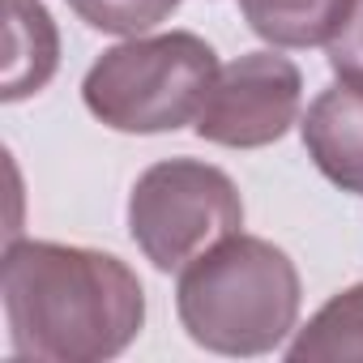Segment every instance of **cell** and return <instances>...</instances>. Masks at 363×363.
<instances>
[{
    "mask_svg": "<svg viewBox=\"0 0 363 363\" xmlns=\"http://www.w3.org/2000/svg\"><path fill=\"white\" fill-rule=\"evenodd\" d=\"M5 82L0 99L22 103L60 69V35L43 0H5Z\"/></svg>",
    "mask_w": 363,
    "mask_h": 363,
    "instance_id": "7",
    "label": "cell"
},
{
    "mask_svg": "<svg viewBox=\"0 0 363 363\" xmlns=\"http://www.w3.org/2000/svg\"><path fill=\"white\" fill-rule=\"evenodd\" d=\"M214 77L218 56L201 35H137L107 48L90 65L82 82V103L99 124L116 133L154 137L193 124Z\"/></svg>",
    "mask_w": 363,
    "mask_h": 363,
    "instance_id": "3",
    "label": "cell"
},
{
    "mask_svg": "<svg viewBox=\"0 0 363 363\" xmlns=\"http://www.w3.org/2000/svg\"><path fill=\"white\" fill-rule=\"evenodd\" d=\"M299 269L295 261L261 235H227L179 269L175 312L184 333L231 359H252L278 350L299 320Z\"/></svg>",
    "mask_w": 363,
    "mask_h": 363,
    "instance_id": "2",
    "label": "cell"
},
{
    "mask_svg": "<svg viewBox=\"0 0 363 363\" xmlns=\"http://www.w3.org/2000/svg\"><path fill=\"white\" fill-rule=\"evenodd\" d=\"M303 103V73L278 52H248L218 69L193 128L210 145L261 150L291 133Z\"/></svg>",
    "mask_w": 363,
    "mask_h": 363,
    "instance_id": "5",
    "label": "cell"
},
{
    "mask_svg": "<svg viewBox=\"0 0 363 363\" xmlns=\"http://www.w3.org/2000/svg\"><path fill=\"white\" fill-rule=\"evenodd\" d=\"M69 5L90 30H103L116 39H137V35H150L154 26H162L179 9V0H69Z\"/></svg>",
    "mask_w": 363,
    "mask_h": 363,
    "instance_id": "10",
    "label": "cell"
},
{
    "mask_svg": "<svg viewBox=\"0 0 363 363\" xmlns=\"http://www.w3.org/2000/svg\"><path fill=\"white\" fill-rule=\"evenodd\" d=\"M325 56H329V69H333V77L342 86L363 90V0H354V5H350L346 22L325 43Z\"/></svg>",
    "mask_w": 363,
    "mask_h": 363,
    "instance_id": "11",
    "label": "cell"
},
{
    "mask_svg": "<svg viewBox=\"0 0 363 363\" xmlns=\"http://www.w3.org/2000/svg\"><path fill=\"white\" fill-rule=\"evenodd\" d=\"M303 150L333 189L363 197V90L329 86L299 120Z\"/></svg>",
    "mask_w": 363,
    "mask_h": 363,
    "instance_id": "6",
    "label": "cell"
},
{
    "mask_svg": "<svg viewBox=\"0 0 363 363\" xmlns=\"http://www.w3.org/2000/svg\"><path fill=\"white\" fill-rule=\"evenodd\" d=\"M9 346L35 363H103L145 325L141 278L111 252L52 240H9L0 261Z\"/></svg>",
    "mask_w": 363,
    "mask_h": 363,
    "instance_id": "1",
    "label": "cell"
},
{
    "mask_svg": "<svg viewBox=\"0 0 363 363\" xmlns=\"http://www.w3.org/2000/svg\"><path fill=\"white\" fill-rule=\"evenodd\" d=\"M291 363H363V282L337 291L286 346Z\"/></svg>",
    "mask_w": 363,
    "mask_h": 363,
    "instance_id": "9",
    "label": "cell"
},
{
    "mask_svg": "<svg viewBox=\"0 0 363 363\" xmlns=\"http://www.w3.org/2000/svg\"><path fill=\"white\" fill-rule=\"evenodd\" d=\"M235 231H244V197L214 162L162 158L128 193V235L158 274H179Z\"/></svg>",
    "mask_w": 363,
    "mask_h": 363,
    "instance_id": "4",
    "label": "cell"
},
{
    "mask_svg": "<svg viewBox=\"0 0 363 363\" xmlns=\"http://www.w3.org/2000/svg\"><path fill=\"white\" fill-rule=\"evenodd\" d=\"M354 0H240V13L269 48H325Z\"/></svg>",
    "mask_w": 363,
    "mask_h": 363,
    "instance_id": "8",
    "label": "cell"
}]
</instances>
